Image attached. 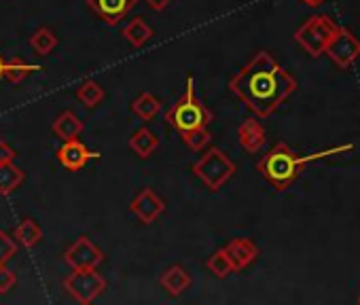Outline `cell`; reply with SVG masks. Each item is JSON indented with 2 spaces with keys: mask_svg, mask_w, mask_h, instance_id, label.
<instances>
[{
  "mask_svg": "<svg viewBox=\"0 0 360 305\" xmlns=\"http://www.w3.org/2000/svg\"><path fill=\"white\" fill-rule=\"evenodd\" d=\"M229 89L250 112L259 119H267L297 91V81L274 60L269 51H259L231 77Z\"/></svg>",
  "mask_w": 360,
  "mask_h": 305,
  "instance_id": "obj_1",
  "label": "cell"
},
{
  "mask_svg": "<svg viewBox=\"0 0 360 305\" xmlns=\"http://www.w3.org/2000/svg\"><path fill=\"white\" fill-rule=\"evenodd\" d=\"M352 148H354V144H341V146H333V148H326V150L309 152V155H299V152H295L286 142H278L265 152L263 160L257 164V172L276 191L282 193L301 176L303 168L309 162H318V160H324V157H330V155H339V152H347Z\"/></svg>",
  "mask_w": 360,
  "mask_h": 305,
  "instance_id": "obj_2",
  "label": "cell"
},
{
  "mask_svg": "<svg viewBox=\"0 0 360 305\" xmlns=\"http://www.w3.org/2000/svg\"><path fill=\"white\" fill-rule=\"evenodd\" d=\"M212 110L198 98L195 93V85H193V77H187V89L183 93V98H178L176 104H172L165 112V121L178 129L180 134L195 129V127H208V123L212 121Z\"/></svg>",
  "mask_w": 360,
  "mask_h": 305,
  "instance_id": "obj_3",
  "label": "cell"
},
{
  "mask_svg": "<svg viewBox=\"0 0 360 305\" xmlns=\"http://www.w3.org/2000/svg\"><path fill=\"white\" fill-rule=\"evenodd\" d=\"M236 172H238V168H236L233 160L227 155L225 150H221V148H217V146H212V148L206 152V155H202V157L193 164V174H195L212 193L221 191V189L233 179Z\"/></svg>",
  "mask_w": 360,
  "mask_h": 305,
  "instance_id": "obj_4",
  "label": "cell"
},
{
  "mask_svg": "<svg viewBox=\"0 0 360 305\" xmlns=\"http://www.w3.org/2000/svg\"><path fill=\"white\" fill-rule=\"evenodd\" d=\"M337 24L328 15H311L307 18L292 34L295 43L309 56V58H320L324 56L326 45L337 32Z\"/></svg>",
  "mask_w": 360,
  "mask_h": 305,
  "instance_id": "obj_5",
  "label": "cell"
},
{
  "mask_svg": "<svg viewBox=\"0 0 360 305\" xmlns=\"http://www.w3.org/2000/svg\"><path fill=\"white\" fill-rule=\"evenodd\" d=\"M64 288L68 294L75 297L77 303L89 305L106 290V280L96 271V267L94 269H72V273L64 280Z\"/></svg>",
  "mask_w": 360,
  "mask_h": 305,
  "instance_id": "obj_6",
  "label": "cell"
},
{
  "mask_svg": "<svg viewBox=\"0 0 360 305\" xmlns=\"http://www.w3.org/2000/svg\"><path fill=\"white\" fill-rule=\"evenodd\" d=\"M324 56H328V60L339 70H347L360 58V41L356 39V34L349 28L339 26L335 37L330 39V43L324 49Z\"/></svg>",
  "mask_w": 360,
  "mask_h": 305,
  "instance_id": "obj_7",
  "label": "cell"
},
{
  "mask_svg": "<svg viewBox=\"0 0 360 305\" xmlns=\"http://www.w3.org/2000/svg\"><path fill=\"white\" fill-rule=\"evenodd\" d=\"M64 261L72 267V269H94L104 261V252L87 238L81 235L66 252H64Z\"/></svg>",
  "mask_w": 360,
  "mask_h": 305,
  "instance_id": "obj_8",
  "label": "cell"
},
{
  "mask_svg": "<svg viewBox=\"0 0 360 305\" xmlns=\"http://www.w3.org/2000/svg\"><path fill=\"white\" fill-rule=\"evenodd\" d=\"M56 157L62 164V168H66L70 172H77L83 166H87V162L100 160V152L98 150H89L81 140L72 138V140H64V144L56 152Z\"/></svg>",
  "mask_w": 360,
  "mask_h": 305,
  "instance_id": "obj_9",
  "label": "cell"
},
{
  "mask_svg": "<svg viewBox=\"0 0 360 305\" xmlns=\"http://www.w3.org/2000/svg\"><path fill=\"white\" fill-rule=\"evenodd\" d=\"M131 214L142 223V225H150L155 223L163 212H165V202L153 191V189H142L129 204Z\"/></svg>",
  "mask_w": 360,
  "mask_h": 305,
  "instance_id": "obj_10",
  "label": "cell"
},
{
  "mask_svg": "<svg viewBox=\"0 0 360 305\" xmlns=\"http://www.w3.org/2000/svg\"><path fill=\"white\" fill-rule=\"evenodd\" d=\"M87 7L108 26L121 24L127 13L136 7L138 0H85Z\"/></svg>",
  "mask_w": 360,
  "mask_h": 305,
  "instance_id": "obj_11",
  "label": "cell"
},
{
  "mask_svg": "<svg viewBox=\"0 0 360 305\" xmlns=\"http://www.w3.org/2000/svg\"><path fill=\"white\" fill-rule=\"evenodd\" d=\"M225 252L229 254L236 271H242V269L250 267L259 259V252L261 250H259V246L252 240H248V238H236V240H231L225 246Z\"/></svg>",
  "mask_w": 360,
  "mask_h": 305,
  "instance_id": "obj_12",
  "label": "cell"
},
{
  "mask_svg": "<svg viewBox=\"0 0 360 305\" xmlns=\"http://www.w3.org/2000/svg\"><path fill=\"white\" fill-rule=\"evenodd\" d=\"M238 140H240V146L255 155V152L263 150L265 146V140H267V134H265V127L261 125V121H257L255 117L246 119L240 123L238 127Z\"/></svg>",
  "mask_w": 360,
  "mask_h": 305,
  "instance_id": "obj_13",
  "label": "cell"
},
{
  "mask_svg": "<svg viewBox=\"0 0 360 305\" xmlns=\"http://www.w3.org/2000/svg\"><path fill=\"white\" fill-rule=\"evenodd\" d=\"M159 284L163 286V290L172 297H180L189 286H191V275L183 265H172L169 269H165L159 278Z\"/></svg>",
  "mask_w": 360,
  "mask_h": 305,
  "instance_id": "obj_14",
  "label": "cell"
},
{
  "mask_svg": "<svg viewBox=\"0 0 360 305\" xmlns=\"http://www.w3.org/2000/svg\"><path fill=\"white\" fill-rule=\"evenodd\" d=\"M51 129L58 138L62 140H72L77 138L83 129H85V123L72 112V110H64L53 123H51Z\"/></svg>",
  "mask_w": 360,
  "mask_h": 305,
  "instance_id": "obj_15",
  "label": "cell"
},
{
  "mask_svg": "<svg viewBox=\"0 0 360 305\" xmlns=\"http://www.w3.org/2000/svg\"><path fill=\"white\" fill-rule=\"evenodd\" d=\"M127 144H129V148L136 152L138 157L146 160V157H150L153 152L159 148V138L148 127H140L138 131L131 134V138H129Z\"/></svg>",
  "mask_w": 360,
  "mask_h": 305,
  "instance_id": "obj_16",
  "label": "cell"
},
{
  "mask_svg": "<svg viewBox=\"0 0 360 305\" xmlns=\"http://www.w3.org/2000/svg\"><path fill=\"white\" fill-rule=\"evenodd\" d=\"M24 179H26L24 170L18 168L13 162L11 164H0V195L15 193L22 187Z\"/></svg>",
  "mask_w": 360,
  "mask_h": 305,
  "instance_id": "obj_17",
  "label": "cell"
},
{
  "mask_svg": "<svg viewBox=\"0 0 360 305\" xmlns=\"http://www.w3.org/2000/svg\"><path fill=\"white\" fill-rule=\"evenodd\" d=\"M13 238L20 246L24 248H34L41 240H43V229L37 221L32 219H24L15 229H13Z\"/></svg>",
  "mask_w": 360,
  "mask_h": 305,
  "instance_id": "obj_18",
  "label": "cell"
},
{
  "mask_svg": "<svg viewBox=\"0 0 360 305\" xmlns=\"http://www.w3.org/2000/svg\"><path fill=\"white\" fill-rule=\"evenodd\" d=\"M123 37H125V41H127L131 47L140 49V47H144V45L150 41L153 28H150L142 18H136V20H131V22L123 28Z\"/></svg>",
  "mask_w": 360,
  "mask_h": 305,
  "instance_id": "obj_19",
  "label": "cell"
},
{
  "mask_svg": "<svg viewBox=\"0 0 360 305\" xmlns=\"http://www.w3.org/2000/svg\"><path fill=\"white\" fill-rule=\"evenodd\" d=\"M159 110H161L159 98H155V96L148 93V91L140 93V96L131 102V112H134L138 119H142V121H153V119L159 115Z\"/></svg>",
  "mask_w": 360,
  "mask_h": 305,
  "instance_id": "obj_20",
  "label": "cell"
},
{
  "mask_svg": "<svg viewBox=\"0 0 360 305\" xmlns=\"http://www.w3.org/2000/svg\"><path fill=\"white\" fill-rule=\"evenodd\" d=\"M41 66H34V64H28L26 60L22 58H13L9 62H5V79H9L13 85L18 83H24L30 74L39 72Z\"/></svg>",
  "mask_w": 360,
  "mask_h": 305,
  "instance_id": "obj_21",
  "label": "cell"
},
{
  "mask_svg": "<svg viewBox=\"0 0 360 305\" xmlns=\"http://www.w3.org/2000/svg\"><path fill=\"white\" fill-rule=\"evenodd\" d=\"M77 98H79L87 108H96V106L106 98V91H104V87H102L98 81L87 79V81H83V83L77 87Z\"/></svg>",
  "mask_w": 360,
  "mask_h": 305,
  "instance_id": "obj_22",
  "label": "cell"
},
{
  "mask_svg": "<svg viewBox=\"0 0 360 305\" xmlns=\"http://www.w3.org/2000/svg\"><path fill=\"white\" fill-rule=\"evenodd\" d=\"M206 267L210 269V273H214V275L221 278V280H225L227 275H231V273L236 271V267H233L229 254L225 252V248L212 252V254L208 257V261H206Z\"/></svg>",
  "mask_w": 360,
  "mask_h": 305,
  "instance_id": "obj_23",
  "label": "cell"
},
{
  "mask_svg": "<svg viewBox=\"0 0 360 305\" xmlns=\"http://www.w3.org/2000/svg\"><path fill=\"white\" fill-rule=\"evenodd\" d=\"M30 47L39 53V56H49L56 47H58V37L53 30L49 28H39L32 37H30Z\"/></svg>",
  "mask_w": 360,
  "mask_h": 305,
  "instance_id": "obj_24",
  "label": "cell"
},
{
  "mask_svg": "<svg viewBox=\"0 0 360 305\" xmlns=\"http://www.w3.org/2000/svg\"><path fill=\"white\" fill-rule=\"evenodd\" d=\"M180 136H183V142H185L191 150H195V152H200L202 148H206V144L212 140L208 127H195V129L183 131Z\"/></svg>",
  "mask_w": 360,
  "mask_h": 305,
  "instance_id": "obj_25",
  "label": "cell"
},
{
  "mask_svg": "<svg viewBox=\"0 0 360 305\" xmlns=\"http://www.w3.org/2000/svg\"><path fill=\"white\" fill-rule=\"evenodd\" d=\"M18 248L20 244L15 242V238H11L7 231L0 229V265H7L15 257Z\"/></svg>",
  "mask_w": 360,
  "mask_h": 305,
  "instance_id": "obj_26",
  "label": "cell"
},
{
  "mask_svg": "<svg viewBox=\"0 0 360 305\" xmlns=\"http://www.w3.org/2000/svg\"><path fill=\"white\" fill-rule=\"evenodd\" d=\"M15 282H18L15 273L7 265H0V294L9 292L15 286Z\"/></svg>",
  "mask_w": 360,
  "mask_h": 305,
  "instance_id": "obj_27",
  "label": "cell"
},
{
  "mask_svg": "<svg viewBox=\"0 0 360 305\" xmlns=\"http://www.w3.org/2000/svg\"><path fill=\"white\" fill-rule=\"evenodd\" d=\"M15 157H18L15 148L9 142L0 140V164H11V162H15Z\"/></svg>",
  "mask_w": 360,
  "mask_h": 305,
  "instance_id": "obj_28",
  "label": "cell"
},
{
  "mask_svg": "<svg viewBox=\"0 0 360 305\" xmlns=\"http://www.w3.org/2000/svg\"><path fill=\"white\" fill-rule=\"evenodd\" d=\"M144 3L148 5V9L159 13V11H163V9H167L172 5V0H144Z\"/></svg>",
  "mask_w": 360,
  "mask_h": 305,
  "instance_id": "obj_29",
  "label": "cell"
},
{
  "mask_svg": "<svg viewBox=\"0 0 360 305\" xmlns=\"http://www.w3.org/2000/svg\"><path fill=\"white\" fill-rule=\"evenodd\" d=\"M303 5H307V7H311V9H316V7H320V5H324L326 0H301Z\"/></svg>",
  "mask_w": 360,
  "mask_h": 305,
  "instance_id": "obj_30",
  "label": "cell"
},
{
  "mask_svg": "<svg viewBox=\"0 0 360 305\" xmlns=\"http://www.w3.org/2000/svg\"><path fill=\"white\" fill-rule=\"evenodd\" d=\"M5 77V60H3V56H0V79Z\"/></svg>",
  "mask_w": 360,
  "mask_h": 305,
  "instance_id": "obj_31",
  "label": "cell"
}]
</instances>
